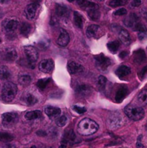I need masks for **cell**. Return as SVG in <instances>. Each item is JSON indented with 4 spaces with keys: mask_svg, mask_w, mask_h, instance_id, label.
Masks as SVG:
<instances>
[{
    "mask_svg": "<svg viewBox=\"0 0 147 148\" xmlns=\"http://www.w3.org/2000/svg\"><path fill=\"white\" fill-rule=\"evenodd\" d=\"M138 38L140 40H143L146 37V32H138Z\"/></svg>",
    "mask_w": 147,
    "mask_h": 148,
    "instance_id": "cell-43",
    "label": "cell"
},
{
    "mask_svg": "<svg viewBox=\"0 0 147 148\" xmlns=\"http://www.w3.org/2000/svg\"><path fill=\"white\" fill-rule=\"evenodd\" d=\"M19 119L17 114L13 112L4 113L1 116V122L6 128H10L15 125Z\"/></svg>",
    "mask_w": 147,
    "mask_h": 148,
    "instance_id": "cell-6",
    "label": "cell"
},
{
    "mask_svg": "<svg viewBox=\"0 0 147 148\" xmlns=\"http://www.w3.org/2000/svg\"><path fill=\"white\" fill-rule=\"evenodd\" d=\"M0 43H1V39H0Z\"/></svg>",
    "mask_w": 147,
    "mask_h": 148,
    "instance_id": "cell-52",
    "label": "cell"
},
{
    "mask_svg": "<svg viewBox=\"0 0 147 148\" xmlns=\"http://www.w3.org/2000/svg\"><path fill=\"white\" fill-rule=\"evenodd\" d=\"M38 68L43 73H50L54 68V62L50 59H44L40 62Z\"/></svg>",
    "mask_w": 147,
    "mask_h": 148,
    "instance_id": "cell-9",
    "label": "cell"
},
{
    "mask_svg": "<svg viewBox=\"0 0 147 148\" xmlns=\"http://www.w3.org/2000/svg\"><path fill=\"white\" fill-rule=\"evenodd\" d=\"M75 139H76V135H75L73 130H67V131H66V132L64 133L63 140H62V143L65 144V146H66L69 144H72V143H74Z\"/></svg>",
    "mask_w": 147,
    "mask_h": 148,
    "instance_id": "cell-17",
    "label": "cell"
},
{
    "mask_svg": "<svg viewBox=\"0 0 147 148\" xmlns=\"http://www.w3.org/2000/svg\"><path fill=\"white\" fill-rule=\"evenodd\" d=\"M76 92L79 94V95L85 97L87 95H90L91 92H92V89L88 85L82 84V85H78L76 88Z\"/></svg>",
    "mask_w": 147,
    "mask_h": 148,
    "instance_id": "cell-19",
    "label": "cell"
},
{
    "mask_svg": "<svg viewBox=\"0 0 147 148\" xmlns=\"http://www.w3.org/2000/svg\"><path fill=\"white\" fill-rule=\"evenodd\" d=\"M107 83H108V80H107L105 77L101 75V76H99V77H98L97 85L98 88H99L100 90H105V87H106L107 85Z\"/></svg>",
    "mask_w": 147,
    "mask_h": 148,
    "instance_id": "cell-35",
    "label": "cell"
},
{
    "mask_svg": "<svg viewBox=\"0 0 147 148\" xmlns=\"http://www.w3.org/2000/svg\"><path fill=\"white\" fill-rule=\"evenodd\" d=\"M23 101H24V102L27 105L33 106L35 105V103H37L38 100H37V98H36L34 95L28 92V93H26L25 95H24V97H23Z\"/></svg>",
    "mask_w": 147,
    "mask_h": 148,
    "instance_id": "cell-25",
    "label": "cell"
},
{
    "mask_svg": "<svg viewBox=\"0 0 147 148\" xmlns=\"http://www.w3.org/2000/svg\"><path fill=\"white\" fill-rule=\"evenodd\" d=\"M99 30V26L96 25H89L86 29V36L89 38H95L97 36V34L98 33Z\"/></svg>",
    "mask_w": 147,
    "mask_h": 148,
    "instance_id": "cell-24",
    "label": "cell"
},
{
    "mask_svg": "<svg viewBox=\"0 0 147 148\" xmlns=\"http://www.w3.org/2000/svg\"><path fill=\"white\" fill-rule=\"evenodd\" d=\"M133 27L134 30H136V31L138 32H147L146 27L144 26V25L141 23H138V22L137 23H135V25Z\"/></svg>",
    "mask_w": 147,
    "mask_h": 148,
    "instance_id": "cell-39",
    "label": "cell"
},
{
    "mask_svg": "<svg viewBox=\"0 0 147 148\" xmlns=\"http://www.w3.org/2000/svg\"><path fill=\"white\" fill-rule=\"evenodd\" d=\"M119 38L122 43L125 46H129L131 43V36L129 33L125 29H122L119 33Z\"/></svg>",
    "mask_w": 147,
    "mask_h": 148,
    "instance_id": "cell-20",
    "label": "cell"
},
{
    "mask_svg": "<svg viewBox=\"0 0 147 148\" xmlns=\"http://www.w3.org/2000/svg\"><path fill=\"white\" fill-rule=\"evenodd\" d=\"M50 82V78L46 77V78H42V79H39L37 82V87L38 89H40V90H43L45 88L47 87V85H48L49 82Z\"/></svg>",
    "mask_w": 147,
    "mask_h": 148,
    "instance_id": "cell-31",
    "label": "cell"
},
{
    "mask_svg": "<svg viewBox=\"0 0 147 148\" xmlns=\"http://www.w3.org/2000/svg\"><path fill=\"white\" fill-rule=\"evenodd\" d=\"M73 110L79 114H82L86 111V108L85 107H81L79 106H73Z\"/></svg>",
    "mask_w": 147,
    "mask_h": 148,
    "instance_id": "cell-40",
    "label": "cell"
},
{
    "mask_svg": "<svg viewBox=\"0 0 147 148\" xmlns=\"http://www.w3.org/2000/svg\"><path fill=\"white\" fill-rule=\"evenodd\" d=\"M38 7L39 5L37 3H32V4H28L24 10V14H25L26 18L30 20H33L35 17Z\"/></svg>",
    "mask_w": 147,
    "mask_h": 148,
    "instance_id": "cell-10",
    "label": "cell"
},
{
    "mask_svg": "<svg viewBox=\"0 0 147 148\" xmlns=\"http://www.w3.org/2000/svg\"><path fill=\"white\" fill-rule=\"evenodd\" d=\"M14 139L12 134L7 132H0V142L1 143H10Z\"/></svg>",
    "mask_w": 147,
    "mask_h": 148,
    "instance_id": "cell-33",
    "label": "cell"
},
{
    "mask_svg": "<svg viewBox=\"0 0 147 148\" xmlns=\"http://www.w3.org/2000/svg\"><path fill=\"white\" fill-rule=\"evenodd\" d=\"M1 16H2V15H1V12H0V19H1Z\"/></svg>",
    "mask_w": 147,
    "mask_h": 148,
    "instance_id": "cell-50",
    "label": "cell"
},
{
    "mask_svg": "<svg viewBox=\"0 0 147 148\" xmlns=\"http://www.w3.org/2000/svg\"><path fill=\"white\" fill-rule=\"evenodd\" d=\"M131 69L130 67H128V66H125V65H122V66H120L118 69L115 71V74H116L117 76L120 79L125 77L126 76L129 75L131 74Z\"/></svg>",
    "mask_w": 147,
    "mask_h": 148,
    "instance_id": "cell-18",
    "label": "cell"
},
{
    "mask_svg": "<svg viewBox=\"0 0 147 148\" xmlns=\"http://www.w3.org/2000/svg\"><path fill=\"white\" fill-rule=\"evenodd\" d=\"M120 43L117 40H114V41H111L108 43V48L109 49L110 51L112 53H115L118 51V49H119Z\"/></svg>",
    "mask_w": 147,
    "mask_h": 148,
    "instance_id": "cell-32",
    "label": "cell"
},
{
    "mask_svg": "<svg viewBox=\"0 0 147 148\" xmlns=\"http://www.w3.org/2000/svg\"><path fill=\"white\" fill-rule=\"evenodd\" d=\"M138 101L140 104L145 106L147 104V90H143L138 94Z\"/></svg>",
    "mask_w": 147,
    "mask_h": 148,
    "instance_id": "cell-34",
    "label": "cell"
},
{
    "mask_svg": "<svg viewBox=\"0 0 147 148\" xmlns=\"http://www.w3.org/2000/svg\"><path fill=\"white\" fill-rule=\"evenodd\" d=\"M68 1H70V2H72V1H75V0H68Z\"/></svg>",
    "mask_w": 147,
    "mask_h": 148,
    "instance_id": "cell-49",
    "label": "cell"
},
{
    "mask_svg": "<svg viewBox=\"0 0 147 148\" xmlns=\"http://www.w3.org/2000/svg\"><path fill=\"white\" fill-rule=\"evenodd\" d=\"M128 88L125 85H121L118 88L115 95V101L118 103H121L128 94Z\"/></svg>",
    "mask_w": 147,
    "mask_h": 148,
    "instance_id": "cell-16",
    "label": "cell"
},
{
    "mask_svg": "<svg viewBox=\"0 0 147 148\" xmlns=\"http://www.w3.org/2000/svg\"><path fill=\"white\" fill-rule=\"evenodd\" d=\"M87 14L89 18L93 21H97L100 17V12L99 10V7H92V8L88 9Z\"/></svg>",
    "mask_w": 147,
    "mask_h": 148,
    "instance_id": "cell-21",
    "label": "cell"
},
{
    "mask_svg": "<svg viewBox=\"0 0 147 148\" xmlns=\"http://www.w3.org/2000/svg\"><path fill=\"white\" fill-rule=\"evenodd\" d=\"M17 92V87L13 82H6L1 88V97L3 101L6 103L13 101Z\"/></svg>",
    "mask_w": 147,
    "mask_h": 148,
    "instance_id": "cell-2",
    "label": "cell"
},
{
    "mask_svg": "<svg viewBox=\"0 0 147 148\" xmlns=\"http://www.w3.org/2000/svg\"><path fill=\"white\" fill-rule=\"evenodd\" d=\"M108 125L112 129H117L122 125V118L120 115L113 114L108 118Z\"/></svg>",
    "mask_w": 147,
    "mask_h": 148,
    "instance_id": "cell-11",
    "label": "cell"
},
{
    "mask_svg": "<svg viewBox=\"0 0 147 148\" xmlns=\"http://www.w3.org/2000/svg\"><path fill=\"white\" fill-rule=\"evenodd\" d=\"M24 51L27 57V64L32 69H34L36 62L38 59V51L37 49L33 46H26L24 47Z\"/></svg>",
    "mask_w": 147,
    "mask_h": 148,
    "instance_id": "cell-4",
    "label": "cell"
},
{
    "mask_svg": "<svg viewBox=\"0 0 147 148\" xmlns=\"http://www.w3.org/2000/svg\"><path fill=\"white\" fill-rule=\"evenodd\" d=\"M38 46L40 49H41L42 50H46L48 47L50 45V40L48 39H43V40H40L38 42Z\"/></svg>",
    "mask_w": 147,
    "mask_h": 148,
    "instance_id": "cell-38",
    "label": "cell"
},
{
    "mask_svg": "<svg viewBox=\"0 0 147 148\" xmlns=\"http://www.w3.org/2000/svg\"><path fill=\"white\" fill-rule=\"evenodd\" d=\"M138 17L135 14H131L124 20V24L128 27H133L135 23H138Z\"/></svg>",
    "mask_w": 147,
    "mask_h": 148,
    "instance_id": "cell-23",
    "label": "cell"
},
{
    "mask_svg": "<svg viewBox=\"0 0 147 148\" xmlns=\"http://www.w3.org/2000/svg\"><path fill=\"white\" fill-rule=\"evenodd\" d=\"M97 1H102L103 0H97Z\"/></svg>",
    "mask_w": 147,
    "mask_h": 148,
    "instance_id": "cell-51",
    "label": "cell"
},
{
    "mask_svg": "<svg viewBox=\"0 0 147 148\" xmlns=\"http://www.w3.org/2000/svg\"><path fill=\"white\" fill-rule=\"evenodd\" d=\"M45 113L49 117V119H56L60 116L61 109L59 108H57V107L48 106H46L45 108Z\"/></svg>",
    "mask_w": 147,
    "mask_h": 148,
    "instance_id": "cell-12",
    "label": "cell"
},
{
    "mask_svg": "<svg viewBox=\"0 0 147 148\" xmlns=\"http://www.w3.org/2000/svg\"><path fill=\"white\" fill-rule=\"evenodd\" d=\"M127 14V10H126V9H125V8L119 9V10H116V11L113 13L114 15H117V16L125 15V14Z\"/></svg>",
    "mask_w": 147,
    "mask_h": 148,
    "instance_id": "cell-41",
    "label": "cell"
},
{
    "mask_svg": "<svg viewBox=\"0 0 147 148\" xmlns=\"http://www.w3.org/2000/svg\"><path fill=\"white\" fill-rule=\"evenodd\" d=\"M95 60L97 67L100 71H106L111 64L110 59L102 53L95 56Z\"/></svg>",
    "mask_w": 147,
    "mask_h": 148,
    "instance_id": "cell-8",
    "label": "cell"
},
{
    "mask_svg": "<svg viewBox=\"0 0 147 148\" xmlns=\"http://www.w3.org/2000/svg\"><path fill=\"white\" fill-rule=\"evenodd\" d=\"M10 0H0V4H7Z\"/></svg>",
    "mask_w": 147,
    "mask_h": 148,
    "instance_id": "cell-47",
    "label": "cell"
},
{
    "mask_svg": "<svg viewBox=\"0 0 147 148\" xmlns=\"http://www.w3.org/2000/svg\"><path fill=\"white\" fill-rule=\"evenodd\" d=\"M145 59L146 54L143 49H138L133 53V60L136 64L142 63Z\"/></svg>",
    "mask_w": 147,
    "mask_h": 148,
    "instance_id": "cell-22",
    "label": "cell"
},
{
    "mask_svg": "<svg viewBox=\"0 0 147 148\" xmlns=\"http://www.w3.org/2000/svg\"><path fill=\"white\" fill-rule=\"evenodd\" d=\"M26 119L29 120V121H32V120L39 119L42 117V113L40 111L36 110V111H29L24 116Z\"/></svg>",
    "mask_w": 147,
    "mask_h": 148,
    "instance_id": "cell-26",
    "label": "cell"
},
{
    "mask_svg": "<svg viewBox=\"0 0 147 148\" xmlns=\"http://www.w3.org/2000/svg\"><path fill=\"white\" fill-rule=\"evenodd\" d=\"M19 25H20V22H19L18 19L15 18V17H10V18L4 20V22L3 23V27H4L6 33L8 36H12L14 35L17 29L18 28Z\"/></svg>",
    "mask_w": 147,
    "mask_h": 148,
    "instance_id": "cell-5",
    "label": "cell"
},
{
    "mask_svg": "<svg viewBox=\"0 0 147 148\" xmlns=\"http://www.w3.org/2000/svg\"><path fill=\"white\" fill-rule=\"evenodd\" d=\"M74 24L76 25V27L82 28L84 25V18L82 14H79L78 12H74Z\"/></svg>",
    "mask_w": 147,
    "mask_h": 148,
    "instance_id": "cell-28",
    "label": "cell"
},
{
    "mask_svg": "<svg viewBox=\"0 0 147 148\" xmlns=\"http://www.w3.org/2000/svg\"><path fill=\"white\" fill-rule=\"evenodd\" d=\"M68 121V119L66 116L63 115L60 117H58L56 120V124L58 127H63L66 124Z\"/></svg>",
    "mask_w": 147,
    "mask_h": 148,
    "instance_id": "cell-37",
    "label": "cell"
},
{
    "mask_svg": "<svg viewBox=\"0 0 147 148\" xmlns=\"http://www.w3.org/2000/svg\"><path fill=\"white\" fill-rule=\"evenodd\" d=\"M37 135H39L40 137H44V136H46V132L44 131H42V130H40V131L37 132Z\"/></svg>",
    "mask_w": 147,
    "mask_h": 148,
    "instance_id": "cell-46",
    "label": "cell"
},
{
    "mask_svg": "<svg viewBox=\"0 0 147 148\" xmlns=\"http://www.w3.org/2000/svg\"><path fill=\"white\" fill-rule=\"evenodd\" d=\"M128 2V0H111L109 5L112 7H118L125 5Z\"/></svg>",
    "mask_w": 147,
    "mask_h": 148,
    "instance_id": "cell-36",
    "label": "cell"
},
{
    "mask_svg": "<svg viewBox=\"0 0 147 148\" xmlns=\"http://www.w3.org/2000/svg\"><path fill=\"white\" fill-rule=\"evenodd\" d=\"M31 76L28 74H21L18 77V81L20 84L22 85H24V86L28 85L31 82Z\"/></svg>",
    "mask_w": 147,
    "mask_h": 148,
    "instance_id": "cell-27",
    "label": "cell"
},
{
    "mask_svg": "<svg viewBox=\"0 0 147 148\" xmlns=\"http://www.w3.org/2000/svg\"><path fill=\"white\" fill-rule=\"evenodd\" d=\"M136 145H137V147H144V145H143L141 143V142H139V141H138V143H137Z\"/></svg>",
    "mask_w": 147,
    "mask_h": 148,
    "instance_id": "cell-48",
    "label": "cell"
},
{
    "mask_svg": "<svg viewBox=\"0 0 147 148\" xmlns=\"http://www.w3.org/2000/svg\"><path fill=\"white\" fill-rule=\"evenodd\" d=\"M67 69L68 71L69 72V73L72 74V75L81 73V72H83L84 70L83 66L76 62H69L67 64Z\"/></svg>",
    "mask_w": 147,
    "mask_h": 148,
    "instance_id": "cell-14",
    "label": "cell"
},
{
    "mask_svg": "<svg viewBox=\"0 0 147 148\" xmlns=\"http://www.w3.org/2000/svg\"><path fill=\"white\" fill-rule=\"evenodd\" d=\"M99 126L93 120L85 118L79 123L77 126V132L79 134L83 136L92 135L97 132Z\"/></svg>",
    "mask_w": 147,
    "mask_h": 148,
    "instance_id": "cell-1",
    "label": "cell"
},
{
    "mask_svg": "<svg viewBox=\"0 0 147 148\" xmlns=\"http://www.w3.org/2000/svg\"><path fill=\"white\" fill-rule=\"evenodd\" d=\"M125 115L133 121H139L144 117V110L142 108L135 106H127L124 109Z\"/></svg>",
    "mask_w": 147,
    "mask_h": 148,
    "instance_id": "cell-3",
    "label": "cell"
},
{
    "mask_svg": "<svg viewBox=\"0 0 147 148\" xmlns=\"http://www.w3.org/2000/svg\"><path fill=\"white\" fill-rule=\"evenodd\" d=\"M56 14L59 17L63 19H66L69 16V10L66 6L63 4H57L56 5Z\"/></svg>",
    "mask_w": 147,
    "mask_h": 148,
    "instance_id": "cell-15",
    "label": "cell"
},
{
    "mask_svg": "<svg viewBox=\"0 0 147 148\" xmlns=\"http://www.w3.org/2000/svg\"><path fill=\"white\" fill-rule=\"evenodd\" d=\"M11 77V72L6 66H0V78L1 79H8Z\"/></svg>",
    "mask_w": 147,
    "mask_h": 148,
    "instance_id": "cell-29",
    "label": "cell"
},
{
    "mask_svg": "<svg viewBox=\"0 0 147 148\" xmlns=\"http://www.w3.org/2000/svg\"><path fill=\"white\" fill-rule=\"evenodd\" d=\"M146 74H147V65L144 66V67L141 69V72H140V74H139L140 77L143 78L146 75Z\"/></svg>",
    "mask_w": 147,
    "mask_h": 148,
    "instance_id": "cell-42",
    "label": "cell"
},
{
    "mask_svg": "<svg viewBox=\"0 0 147 148\" xmlns=\"http://www.w3.org/2000/svg\"><path fill=\"white\" fill-rule=\"evenodd\" d=\"M141 0H133L132 5L133 7H138L141 5Z\"/></svg>",
    "mask_w": 147,
    "mask_h": 148,
    "instance_id": "cell-44",
    "label": "cell"
},
{
    "mask_svg": "<svg viewBox=\"0 0 147 148\" xmlns=\"http://www.w3.org/2000/svg\"><path fill=\"white\" fill-rule=\"evenodd\" d=\"M128 54V52L125 51H122L120 53L119 56L120 58H121V59H123V58H125Z\"/></svg>",
    "mask_w": 147,
    "mask_h": 148,
    "instance_id": "cell-45",
    "label": "cell"
},
{
    "mask_svg": "<svg viewBox=\"0 0 147 148\" xmlns=\"http://www.w3.org/2000/svg\"><path fill=\"white\" fill-rule=\"evenodd\" d=\"M0 56L1 59L5 62H12L16 60L17 57V53L14 48L6 47L1 51Z\"/></svg>",
    "mask_w": 147,
    "mask_h": 148,
    "instance_id": "cell-7",
    "label": "cell"
},
{
    "mask_svg": "<svg viewBox=\"0 0 147 148\" xmlns=\"http://www.w3.org/2000/svg\"><path fill=\"white\" fill-rule=\"evenodd\" d=\"M31 31V25L28 23H23L20 27V33L23 36H28Z\"/></svg>",
    "mask_w": 147,
    "mask_h": 148,
    "instance_id": "cell-30",
    "label": "cell"
},
{
    "mask_svg": "<svg viewBox=\"0 0 147 148\" xmlns=\"http://www.w3.org/2000/svg\"><path fill=\"white\" fill-rule=\"evenodd\" d=\"M69 33H67L66 30L64 29H61L60 30V35L57 40V43L60 46H66L69 43Z\"/></svg>",
    "mask_w": 147,
    "mask_h": 148,
    "instance_id": "cell-13",
    "label": "cell"
}]
</instances>
